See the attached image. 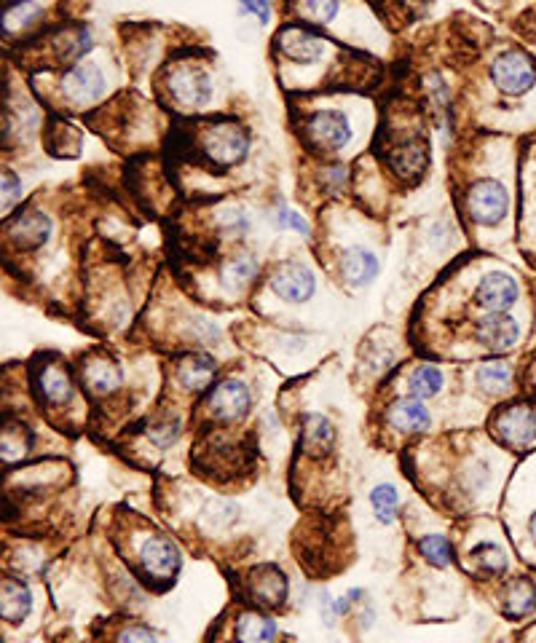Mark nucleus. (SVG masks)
Here are the masks:
<instances>
[{"mask_svg":"<svg viewBox=\"0 0 536 643\" xmlns=\"http://www.w3.org/2000/svg\"><path fill=\"white\" fill-rule=\"evenodd\" d=\"M30 609H33L30 587L22 579H3V587H0V614H3V622L19 625V622H25Z\"/></svg>","mask_w":536,"mask_h":643,"instance_id":"obj_21","label":"nucleus"},{"mask_svg":"<svg viewBox=\"0 0 536 643\" xmlns=\"http://www.w3.org/2000/svg\"><path fill=\"white\" fill-rule=\"evenodd\" d=\"M180 429H183V421H180V418H161V421H156V424L148 429V437L153 440V445L169 448V445L177 443Z\"/></svg>","mask_w":536,"mask_h":643,"instance_id":"obj_34","label":"nucleus"},{"mask_svg":"<svg viewBox=\"0 0 536 643\" xmlns=\"http://www.w3.org/2000/svg\"><path fill=\"white\" fill-rule=\"evenodd\" d=\"M180 566H183V555L172 539L159 534L145 536L143 544H140V571L148 582L167 585L180 574Z\"/></svg>","mask_w":536,"mask_h":643,"instance_id":"obj_3","label":"nucleus"},{"mask_svg":"<svg viewBox=\"0 0 536 643\" xmlns=\"http://www.w3.org/2000/svg\"><path fill=\"white\" fill-rule=\"evenodd\" d=\"M244 14H252L260 25L271 22V0H236Z\"/></svg>","mask_w":536,"mask_h":643,"instance_id":"obj_38","label":"nucleus"},{"mask_svg":"<svg viewBox=\"0 0 536 643\" xmlns=\"http://www.w3.org/2000/svg\"><path fill=\"white\" fill-rule=\"evenodd\" d=\"M59 89L70 105H94L105 94V76L94 62H78L67 67L59 81Z\"/></svg>","mask_w":536,"mask_h":643,"instance_id":"obj_8","label":"nucleus"},{"mask_svg":"<svg viewBox=\"0 0 536 643\" xmlns=\"http://www.w3.org/2000/svg\"><path fill=\"white\" fill-rule=\"evenodd\" d=\"M510 209V196H507V188H504L499 180H478L467 191V215L478 226H499Z\"/></svg>","mask_w":536,"mask_h":643,"instance_id":"obj_5","label":"nucleus"},{"mask_svg":"<svg viewBox=\"0 0 536 643\" xmlns=\"http://www.w3.org/2000/svg\"><path fill=\"white\" fill-rule=\"evenodd\" d=\"M199 148L215 167H239L250 153V134L234 121H215L210 126H201Z\"/></svg>","mask_w":536,"mask_h":643,"instance_id":"obj_1","label":"nucleus"},{"mask_svg":"<svg viewBox=\"0 0 536 643\" xmlns=\"http://www.w3.org/2000/svg\"><path fill=\"white\" fill-rule=\"evenodd\" d=\"M335 445V426L333 421L322 413H309L303 418V440L301 448L311 456H325L333 451Z\"/></svg>","mask_w":536,"mask_h":643,"instance_id":"obj_23","label":"nucleus"},{"mask_svg":"<svg viewBox=\"0 0 536 643\" xmlns=\"http://www.w3.org/2000/svg\"><path fill=\"white\" fill-rule=\"evenodd\" d=\"M370 507L376 512V518L381 520L384 526H389V523H394V515H397V507H400V493L389 483L376 485V488L370 491Z\"/></svg>","mask_w":536,"mask_h":643,"instance_id":"obj_32","label":"nucleus"},{"mask_svg":"<svg viewBox=\"0 0 536 643\" xmlns=\"http://www.w3.org/2000/svg\"><path fill=\"white\" fill-rule=\"evenodd\" d=\"M81 381L97 397H108L121 386V368L108 357H92L81 368Z\"/></svg>","mask_w":536,"mask_h":643,"instance_id":"obj_20","label":"nucleus"},{"mask_svg":"<svg viewBox=\"0 0 536 643\" xmlns=\"http://www.w3.org/2000/svg\"><path fill=\"white\" fill-rule=\"evenodd\" d=\"M488 3H502V0H488Z\"/></svg>","mask_w":536,"mask_h":643,"instance_id":"obj_40","label":"nucleus"},{"mask_svg":"<svg viewBox=\"0 0 536 643\" xmlns=\"http://www.w3.org/2000/svg\"><path fill=\"white\" fill-rule=\"evenodd\" d=\"M175 376L185 392H204L212 389V381L218 376V362L210 354H188L177 362Z\"/></svg>","mask_w":536,"mask_h":643,"instance_id":"obj_17","label":"nucleus"},{"mask_svg":"<svg viewBox=\"0 0 536 643\" xmlns=\"http://www.w3.org/2000/svg\"><path fill=\"white\" fill-rule=\"evenodd\" d=\"M6 236L19 250H38L41 244L49 242L51 236L49 215H43L41 209H22L17 218L11 220Z\"/></svg>","mask_w":536,"mask_h":643,"instance_id":"obj_15","label":"nucleus"},{"mask_svg":"<svg viewBox=\"0 0 536 643\" xmlns=\"http://www.w3.org/2000/svg\"><path fill=\"white\" fill-rule=\"evenodd\" d=\"M469 560L478 566L480 574H486V577H502L507 574V555L499 544L494 542H483L478 544L475 550L469 552Z\"/></svg>","mask_w":536,"mask_h":643,"instance_id":"obj_29","label":"nucleus"},{"mask_svg":"<svg viewBox=\"0 0 536 643\" xmlns=\"http://www.w3.org/2000/svg\"><path fill=\"white\" fill-rule=\"evenodd\" d=\"M164 84H167L169 97L175 100L177 108H183V110L204 108L212 97L210 73H207L204 67L191 65V62L169 67Z\"/></svg>","mask_w":536,"mask_h":643,"instance_id":"obj_2","label":"nucleus"},{"mask_svg":"<svg viewBox=\"0 0 536 643\" xmlns=\"http://www.w3.org/2000/svg\"><path fill=\"white\" fill-rule=\"evenodd\" d=\"M494 435L512 451H526L536 440V410L528 405H510L496 413Z\"/></svg>","mask_w":536,"mask_h":643,"instance_id":"obj_7","label":"nucleus"},{"mask_svg":"<svg viewBox=\"0 0 536 643\" xmlns=\"http://www.w3.org/2000/svg\"><path fill=\"white\" fill-rule=\"evenodd\" d=\"M520 287L510 274L504 271H494L480 279L478 290H475V303L480 309H486L488 314H499V311L512 309L518 303Z\"/></svg>","mask_w":536,"mask_h":643,"instance_id":"obj_13","label":"nucleus"},{"mask_svg":"<svg viewBox=\"0 0 536 643\" xmlns=\"http://www.w3.org/2000/svg\"><path fill=\"white\" fill-rule=\"evenodd\" d=\"M277 633V622L260 611H244L234 622L236 643H274Z\"/></svg>","mask_w":536,"mask_h":643,"instance_id":"obj_22","label":"nucleus"},{"mask_svg":"<svg viewBox=\"0 0 536 643\" xmlns=\"http://www.w3.org/2000/svg\"><path fill=\"white\" fill-rule=\"evenodd\" d=\"M41 19L43 9L35 0H11L9 6L3 9V33L9 38V35H17L22 30H27V27H33Z\"/></svg>","mask_w":536,"mask_h":643,"instance_id":"obj_26","label":"nucleus"},{"mask_svg":"<svg viewBox=\"0 0 536 643\" xmlns=\"http://www.w3.org/2000/svg\"><path fill=\"white\" fill-rule=\"evenodd\" d=\"M260 266L258 260L252 258V255H236L223 266V282L231 287V290H242L247 284L258 276Z\"/></svg>","mask_w":536,"mask_h":643,"instance_id":"obj_31","label":"nucleus"},{"mask_svg":"<svg viewBox=\"0 0 536 643\" xmlns=\"http://www.w3.org/2000/svg\"><path fill=\"white\" fill-rule=\"evenodd\" d=\"M306 142L317 153H338L352 142V121L344 110H319L306 124Z\"/></svg>","mask_w":536,"mask_h":643,"instance_id":"obj_4","label":"nucleus"},{"mask_svg":"<svg viewBox=\"0 0 536 643\" xmlns=\"http://www.w3.org/2000/svg\"><path fill=\"white\" fill-rule=\"evenodd\" d=\"M478 386L486 394H504L512 386V365L504 360L483 362L478 368Z\"/></svg>","mask_w":536,"mask_h":643,"instance_id":"obj_28","label":"nucleus"},{"mask_svg":"<svg viewBox=\"0 0 536 643\" xmlns=\"http://www.w3.org/2000/svg\"><path fill=\"white\" fill-rule=\"evenodd\" d=\"M504 617L518 622V619L528 617L536 611V585L531 579L518 577L512 579L507 590H504V601H502Z\"/></svg>","mask_w":536,"mask_h":643,"instance_id":"obj_24","label":"nucleus"},{"mask_svg":"<svg viewBox=\"0 0 536 643\" xmlns=\"http://www.w3.org/2000/svg\"><path fill=\"white\" fill-rule=\"evenodd\" d=\"M274 220H277V226L282 228V231H293V234H301V236L309 234V223H306V218H303L301 212L285 207V204L277 209Z\"/></svg>","mask_w":536,"mask_h":643,"instance_id":"obj_35","label":"nucleus"},{"mask_svg":"<svg viewBox=\"0 0 536 643\" xmlns=\"http://www.w3.org/2000/svg\"><path fill=\"white\" fill-rule=\"evenodd\" d=\"M381 271L376 252H370L368 247H349L341 255V274L352 287H368Z\"/></svg>","mask_w":536,"mask_h":643,"instance_id":"obj_19","label":"nucleus"},{"mask_svg":"<svg viewBox=\"0 0 536 643\" xmlns=\"http://www.w3.org/2000/svg\"><path fill=\"white\" fill-rule=\"evenodd\" d=\"M35 392L46 408H65L73 402L76 386L70 370L59 360H46L35 368Z\"/></svg>","mask_w":536,"mask_h":643,"instance_id":"obj_9","label":"nucleus"},{"mask_svg":"<svg viewBox=\"0 0 536 643\" xmlns=\"http://www.w3.org/2000/svg\"><path fill=\"white\" fill-rule=\"evenodd\" d=\"M252 408V392L250 386L239 381V378H226L210 389L207 394V410L218 421H239L247 416V410Z\"/></svg>","mask_w":536,"mask_h":643,"instance_id":"obj_10","label":"nucleus"},{"mask_svg":"<svg viewBox=\"0 0 536 643\" xmlns=\"http://www.w3.org/2000/svg\"><path fill=\"white\" fill-rule=\"evenodd\" d=\"M22 196V183H19L17 172L3 169V212H9V207H14Z\"/></svg>","mask_w":536,"mask_h":643,"instance_id":"obj_37","label":"nucleus"},{"mask_svg":"<svg viewBox=\"0 0 536 643\" xmlns=\"http://www.w3.org/2000/svg\"><path fill=\"white\" fill-rule=\"evenodd\" d=\"M116 643H159V635L145 625H129L116 635Z\"/></svg>","mask_w":536,"mask_h":643,"instance_id":"obj_36","label":"nucleus"},{"mask_svg":"<svg viewBox=\"0 0 536 643\" xmlns=\"http://www.w3.org/2000/svg\"><path fill=\"white\" fill-rule=\"evenodd\" d=\"M279 54L295 65H317L319 59L325 57V38H319L317 33H311L309 27H285L277 35Z\"/></svg>","mask_w":536,"mask_h":643,"instance_id":"obj_11","label":"nucleus"},{"mask_svg":"<svg viewBox=\"0 0 536 643\" xmlns=\"http://www.w3.org/2000/svg\"><path fill=\"white\" fill-rule=\"evenodd\" d=\"M389 424L400 432H408V435H419L432 426V416L419 397H402V400H394L389 405Z\"/></svg>","mask_w":536,"mask_h":643,"instance_id":"obj_18","label":"nucleus"},{"mask_svg":"<svg viewBox=\"0 0 536 643\" xmlns=\"http://www.w3.org/2000/svg\"><path fill=\"white\" fill-rule=\"evenodd\" d=\"M445 376L443 370L437 365H421L411 373L408 378V389H411V397H419V400H432L437 394L443 392Z\"/></svg>","mask_w":536,"mask_h":643,"instance_id":"obj_27","label":"nucleus"},{"mask_svg":"<svg viewBox=\"0 0 536 643\" xmlns=\"http://www.w3.org/2000/svg\"><path fill=\"white\" fill-rule=\"evenodd\" d=\"M341 11V0H295V14L309 25H330Z\"/></svg>","mask_w":536,"mask_h":643,"instance_id":"obj_30","label":"nucleus"},{"mask_svg":"<svg viewBox=\"0 0 536 643\" xmlns=\"http://www.w3.org/2000/svg\"><path fill=\"white\" fill-rule=\"evenodd\" d=\"M389 167L400 177H416L427 167V142L419 137H411L408 142H400L389 153Z\"/></svg>","mask_w":536,"mask_h":643,"instance_id":"obj_25","label":"nucleus"},{"mask_svg":"<svg viewBox=\"0 0 536 643\" xmlns=\"http://www.w3.org/2000/svg\"><path fill=\"white\" fill-rule=\"evenodd\" d=\"M247 590H250L252 601L268 609H277L287 601V577L277 566H258L250 571L247 579Z\"/></svg>","mask_w":536,"mask_h":643,"instance_id":"obj_16","label":"nucleus"},{"mask_svg":"<svg viewBox=\"0 0 536 643\" xmlns=\"http://www.w3.org/2000/svg\"><path fill=\"white\" fill-rule=\"evenodd\" d=\"M419 552H421V558L427 560L429 566H435V568H448L453 563L451 542H448V539L440 534L424 536V539L419 542Z\"/></svg>","mask_w":536,"mask_h":643,"instance_id":"obj_33","label":"nucleus"},{"mask_svg":"<svg viewBox=\"0 0 536 643\" xmlns=\"http://www.w3.org/2000/svg\"><path fill=\"white\" fill-rule=\"evenodd\" d=\"M271 290H274L282 301L303 303L309 301L311 295H314V290H317V279H314L309 266L295 263V260H287V263H282V266L271 274Z\"/></svg>","mask_w":536,"mask_h":643,"instance_id":"obj_12","label":"nucleus"},{"mask_svg":"<svg viewBox=\"0 0 536 643\" xmlns=\"http://www.w3.org/2000/svg\"><path fill=\"white\" fill-rule=\"evenodd\" d=\"M491 81L502 94L520 97L536 84V62L526 51H504L491 65Z\"/></svg>","mask_w":536,"mask_h":643,"instance_id":"obj_6","label":"nucleus"},{"mask_svg":"<svg viewBox=\"0 0 536 643\" xmlns=\"http://www.w3.org/2000/svg\"><path fill=\"white\" fill-rule=\"evenodd\" d=\"M475 335H478V343L483 349L504 354L520 341V325L507 311H499V314H486L480 319L475 325Z\"/></svg>","mask_w":536,"mask_h":643,"instance_id":"obj_14","label":"nucleus"},{"mask_svg":"<svg viewBox=\"0 0 536 643\" xmlns=\"http://www.w3.org/2000/svg\"><path fill=\"white\" fill-rule=\"evenodd\" d=\"M528 534H531V539L536 542V510H534V515L528 518Z\"/></svg>","mask_w":536,"mask_h":643,"instance_id":"obj_39","label":"nucleus"}]
</instances>
